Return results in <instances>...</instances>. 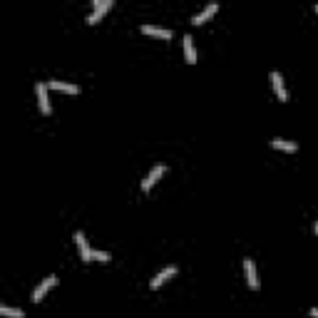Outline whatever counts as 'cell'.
<instances>
[{
  "instance_id": "obj_1",
  "label": "cell",
  "mask_w": 318,
  "mask_h": 318,
  "mask_svg": "<svg viewBox=\"0 0 318 318\" xmlns=\"http://www.w3.org/2000/svg\"><path fill=\"white\" fill-rule=\"evenodd\" d=\"M164 172H167V164H154V167L150 169V174L142 179V191H150V189L164 177Z\"/></svg>"
},
{
  "instance_id": "obj_2",
  "label": "cell",
  "mask_w": 318,
  "mask_h": 318,
  "mask_svg": "<svg viewBox=\"0 0 318 318\" xmlns=\"http://www.w3.org/2000/svg\"><path fill=\"white\" fill-rule=\"evenodd\" d=\"M55 283H57V276H55V274L45 276V279H42L38 286H35V291H33V301H35V303H40V301L45 299V293H47V291H50V288H53Z\"/></svg>"
},
{
  "instance_id": "obj_3",
  "label": "cell",
  "mask_w": 318,
  "mask_h": 318,
  "mask_svg": "<svg viewBox=\"0 0 318 318\" xmlns=\"http://www.w3.org/2000/svg\"><path fill=\"white\" fill-rule=\"evenodd\" d=\"M271 85H274V92H276V97H279V102H286V100H288V90H286L283 75H281L279 70L271 72Z\"/></svg>"
},
{
  "instance_id": "obj_4",
  "label": "cell",
  "mask_w": 318,
  "mask_h": 318,
  "mask_svg": "<svg viewBox=\"0 0 318 318\" xmlns=\"http://www.w3.org/2000/svg\"><path fill=\"white\" fill-rule=\"evenodd\" d=\"M35 92H38L40 112L50 114V112H53V107H50V97H47V85H45V82H38V85H35Z\"/></svg>"
},
{
  "instance_id": "obj_5",
  "label": "cell",
  "mask_w": 318,
  "mask_h": 318,
  "mask_svg": "<svg viewBox=\"0 0 318 318\" xmlns=\"http://www.w3.org/2000/svg\"><path fill=\"white\" fill-rule=\"evenodd\" d=\"M243 271H246V281H249V286L256 291V288H259V271H256L254 259H243Z\"/></svg>"
},
{
  "instance_id": "obj_6",
  "label": "cell",
  "mask_w": 318,
  "mask_h": 318,
  "mask_svg": "<svg viewBox=\"0 0 318 318\" xmlns=\"http://www.w3.org/2000/svg\"><path fill=\"white\" fill-rule=\"evenodd\" d=\"M75 243H77V249H80V259L82 261H92V249H90V243H87L82 231H75Z\"/></svg>"
},
{
  "instance_id": "obj_7",
  "label": "cell",
  "mask_w": 318,
  "mask_h": 318,
  "mask_svg": "<svg viewBox=\"0 0 318 318\" xmlns=\"http://www.w3.org/2000/svg\"><path fill=\"white\" fill-rule=\"evenodd\" d=\"M216 10H219V3H214V0H211V3H206L202 10H197V13L191 15V22H194V25H199V22H204L209 15H214Z\"/></svg>"
},
{
  "instance_id": "obj_8",
  "label": "cell",
  "mask_w": 318,
  "mask_h": 318,
  "mask_svg": "<svg viewBox=\"0 0 318 318\" xmlns=\"http://www.w3.org/2000/svg\"><path fill=\"white\" fill-rule=\"evenodd\" d=\"M174 274H177V266H174V263H169V266H164V268H162V271H159V274L150 281V286H152V288H159V286H162L167 279H172Z\"/></svg>"
},
{
  "instance_id": "obj_9",
  "label": "cell",
  "mask_w": 318,
  "mask_h": 318,
  "mask_svg": "<svg viewBox=\"0 0 318 318\" xmlns=\"http://www.w3.org/2000/svg\"><path fill=\"white\" fill-rule=\"evenodd\" d=\"M110 5H112V0H94L92 13L87 15V22H97V20L102 18V13H105V10H110Z\"/></svg>"
},
{
  "instance_id": "obj_10",
  "label": "cell",
  "mask_w": 318,
  "mask_h": 318,
  "mask_svg": "<svg viewBox=\"0 0 318 318\" xmlns=\"http://www.w3.org/2000/svg\"><path fill=\"white\" fill-rule=\"evenodd\" d=\"M142 33H147V35H159V38H172L174 33L164 28V25H152V22H144L142 25Z\"/></svg>"
},
{
  "instance_id": "obj_11",
  "label": "cell",
  "mask_w": 318,
  "mask_h": 318,
  "mask_svg": "<svg viewBox=\"0 0 318 318\" xmlns=\"http://www.w3.org/2000/svg\"><path fill=\"white\" fill-rule=\"evenodd\" d=\"M47 87L60 90V92H70V94H75L77 90H80L77 85H72V82H62V80H50V82H47Z\"/></svg>"
},
{
  "instance_id": "obj_12",
  "label": "cell",
  "mask_w": 318,
  "mask_h": 318,
  "mask_svg": "<svg viewBox=\"0 0 318 318\" xmlns=\"http://www.w3.org/2000/svg\"><path fill=\"white\" fill-rule=\"evenodd\" d=\"M184 55H187V62L189 65H194L197 62V47H194V38L191 35H184Z\"/></svg>"
},
{
  "instance_id": "obj_13",
  "label": "cell",
  "mask_w": 318,
  "mask_h": 318,
  "mask_svg": "<svg viewBox=\"0 0 318 318\" xmlns=\"http://www.w3.org/2000/svg\"><path fill=\"white\" fill-rule=\"evenodd\" d=\"M271 147H274V150H283V152H296L299 150L296 142H288V139H281V137L271 139Z\"/></svg>"
},
{
  "instance_id": "obj_14",
  "label": "cell",
  "mask_w": 318,
  "mask_h": 318,
  "mask_svg": "<svg viewBox=\"0 0 318 318\" xmlns=\"http://www.w3.org/2000/svg\"><path fill=\"white\" fill-rule=\"evenodd\" d=\"M0 313L8 318H25L22 308H13V306H0Z\"/></svg>"
},
{
  "instance_id": "obj_15",
  "label": "cell",
  "mask_w": 318,
  "mask_h": 318,
  "mask_svg": "<svg viewBox=\"0 0 318 318\" xmlns=\"http://www.w3.org/2000/svg\"><path fill=\"white\" fill-rule=\"evenodd\" d=\"M97 259V261H110L112 256H110V251H92V261Z\"/></svg>"
},
{
  "instance_id": "obj_16",
  "label": "cell",
  "mask_w": 318,
  "mask_h": 318,
  "mask_svg": "<svg viewBox=\"0 0 318 318\" xmlns=\"http://www.w3.org/2000/svg\"><path fill=\"white\" fill-rule=\"evenodd\" d=\"M311 316L318 318V306H313V308H311Z\"/></svg>"
},
{
  "instance_id": "obj_17",
  "label": "cell",
  "mask_w": 318,
  "mask_h": 318,
  "mask_svg": "<svg viewBox=\"0 0 318 318\" xmlns=\"http://www.w3.org/2000/svg\"><path fill=\"white\" fill-rule=\"evenodd\" d=\"M313 231H316V234H318V222H316V224H313Z\"/></svg>"
},
{
  "instance_id": "obj_18",
  "label": "cell",
  "mask_w": 318,
  "mask_h": 318,
  "mask_svg": "<svg viewBox=\"0 0 318 318\" xmlns=\"http://www.w3.org/2000/svg\"><path fill=\"white\" fill-rule=\"evenodd\" d=\"M316 10H318V3H316Z\"/></svg>"
}]
</instances>
